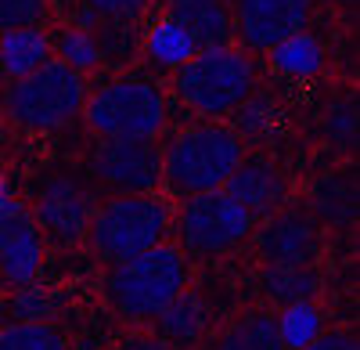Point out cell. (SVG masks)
Wrapping results in <instances>:
<instances>
[{
  "mask_svg": "<svg viewBox=\"0 0 360 350\" xmlns=\"http://www.w3.org/2000/svg\"><path fill=\"white\" fill-rule=\"evenodd\" d=\"M310 22V0H238V33L249 51H270L303 33Z\"/></svg>",
  "mask_w": 360,
  "mask_h": 350,
  "instance_id": "obj_9",
  "label": "cell"
},
{
  "mask_svg": "<svg viewBox=\"0 0 360 350\" xmlns=\"http://www.w3.org/2000/svg\"><path fill=\"white\" fill-rule=\"evenodd\" d=\"M252 227L256 220L242 202L231 199L224 188H213L191 195L184 217H180V239L195 256H217L242 246L252 235Z\"/></svg>",
  "mask_w": 360,
  "mask_h": 350,
  "instance_id": "obj_7",
  "label": "cell"
},
{
  "mask_svg": "<svg viewBox=\"0 0 360 350\" xmlns=\"http://www.w3.org/2000/svg\"><path fill=\"white\" fill-rule=\"evenodd\" d=\"M51 58V40L47 33L37 29H11V33H0V65L8 76H25L37 65H44Z\"/></svg>",
  "mask_w": 360,
  "mask_h": 350,
  "instance_id": "obj_17",
  "label": "cell"
},
{
  "mask_svg": "<svg viewBox=\"0 0 360 350\" xmlns=\"http://www.w3.org/2000/svg\"><path fill=\"white\" fill-rule=\"evenodd\" d=\"M310 213L332 227H349L360 217V185L356 173L335 170L310 185Z\"/></svg>",
  "mask_w": 360,
  "mask_h": 350,
  "instance_id": "obj_15",
  "label": "cell"
},
{
  "mask_svg": "<svg viewBox=\"0 0 360 350\" xmlns=\"http://www.w3.org/2000/svg\"><path fill=\"white\" fill-rule=\"evenodd\" d=\"M15 314L22 322H47L54 314V296L47 289H40L37 282H25L18 293H15Z\"/></svg>",
  "mask_w": 360,
  "mask_h": 350,
  "instance_id": "obj_27",
  "label": "cell"
},
{
  "mask_svg": "<svg viewBox=\"0 0 360 350\" xmlns=\"http://www.w3.org/2000/svg\"><path fill=\"white\" fill-rule=\"evenodd\" d=\"M90 173L119 195H144L162 181V152L152 141H101L90 156Z\"/></svg>",
  "mask_w": 360,
  "mask_h": 350,
  "instance_id": "obj_8",
  "label": "cell"
},
{
  "mask_svg": "<svg viewBox=\"0 0 360 350\" xmlns=\"http://www.w3.org/2000/svg\"><path fill=\"white\" fill-rule=\"evenodd\" d=\"M224 192L238 199L252 213V220H266L270 213H278L288 199V185L278 173V166L263 156H242V163L234 166V173L224 181Z\"/></svg>",
  "mask_w": 360,
  "mask_h": 350,
  "instance_id": "obj_12",
  "label": "cell"
},
{
  "mask_svg": "<svg viewBox=\"0 0 360 350\" xmlns=\"http://www.w3.org/2000/svg\"><path fill=\"white\" fill-rule=\"evenodd\" d=\"M123 350H173V346L162 336H134V339H127Z\"/></svg>",
  "mask_w": 360,
  "mask_h": 350,
  "instance_id": "obj_31",
  "label": "cell"
},
{
  "mask_svg": "<svg viewBox=\"0 0 360 350\" xmlns=\"http://www.w3.org/2000/svg\"><path fill=\"white\" fill-rule=\"evenodd\" d=\"M22 210V202L15 199V192H11V185L0 177V217H8V213H18Z\"/></svg>",
  "mask_w": 360,
  "mask_h": 350,
  "instance_id": "obj_32",
  "label": "cell"
},
{
  "mask_svg": "<svg viewBox=\"0 0 360 350\" xmlns=\"http://www.w3.org/2000/svg\"><path fill=\"white\" fill-rule=\"evenodd\" d=\"M242 137L231 127L220 123H202L180 130L169 149L162 152V177L180 195H198L224 188V181L242 163Z\"/></svg>",
  "mask_w": 360,
  "mask_h": 350,
  "instance_id": "obj_2",
  "label": "cell"
},
{
  "mask_svg": "<svg viewBox=\"0 0 360 350\" xmlns=\"http://www.w3.org/2000/svg\"><path fill=\"white\" fill-rule=\"evenodd\" d=\"M86 123L105 141H155L166 127V101L144 80H115L83 101Z\"/></svg>",
  "mask_w": 360,
  "mask_h": 350,
  "instance_id": "obj_6",
  "label": "cell"
},
{
  "mask_svg": "<svg viewBox=\"0 0 360 350\" xmlns=\"http://www.w3.org/2000/svg\"><path fill=\"white\" fill-rule=\"evenodd\" d=\"M324 137L335 144V149L349 152L356 149V137H360V120H356V94H346L339 101L328 105L324 112Z\"/></svg>",
  "mask_w": 360,
  "mask_h": 350,
  "instance_id": "obj_23",
  "label": "cell"
},
{
  "mask_svg": "<svg viewBox=\"0 0 360 350\" xmlns=\"http://www.w3.org/2000/svg\"><path fill=\"white\" fill-rule=\"evenodd\" d=\"M0 350H69L65 336L47 322H15L0 329Z\"/></svg>",
  "mask_w": 360,
  "mask_h": 350,
  "instance_id": "obj_20",
  "label": "cell"
},
{
  "mask_svg": "<svg viewBox=\"0 0 360 350\" xmlns=\"http://www.w3.org/2000/svg\"><path fill=\"white\" fill-rule=\"evenodd\" d=\"M159 318V332L166 343H176V346H184V343H195L202 339L205 325H209V307L198 293H188V289H180V293L155 314Z\"/></svg>",
  "mask_w": 360,
  "mask_h": 350,
  "instance_id": "obj_16",
  "label": "cell"
},
{
  "mask_svg": "<svg viewBox=\"0 0 360 350\" xmlns=\"http://www.w3.org/2000/svg\"><path fill=\"white\" fill-rule=\"evenodd\" d=\"M217 350H288L278 332V314L249 311L220 336Z\"/></svg>",
  "mask_w": 360,
  "mask_h": 350,
  "instance_id": "obj_19",
  "label": "cell"
},
{
  "mask_svg": "<svg viewBox=\"0 0 360 350\" xmlns=\"http://www.w3.org/2000/svg\"><path fill=\"white\" fill-rule=\"evenodd\" d=\"M47 0H0V33L11 29H37L47 18Z\"/></svg>",
  "mask_w": 360,
  "mask_h": 350,
  "instance_id": "obj_26",
  "label": "cell"
},
{
  "mask_svg": "<svg viewBox=\"0 0 360 350\" xmlns=\"http://www.w3.org/2000/svg\"><path fill=\"white\" fill-rule=\"evenodd\" d=\"M263 289L270 300L299 304V300H314L321 293V275L314 264H270L263 271Z\"/></svg>",
  "mask_w": 360,
  "mask_h": 350,
  "instance_id": "obj_18",
  "label": "cell"
},
{
  "mask_svg": "<svg viewBox=\"0 0 360 350\" xmlns=\"http://www.w3.org/2000/svg\"><path fill=\"white\" fill-rule=\"evenodd\" d=\"M256 246L270 264H314L321 235H317V220L310 210H288L281 206L278 213H270L263 227L256 231Z\"/></svg>",
  "mask_w": 360,
  "mask_h": 350,
  "instance_id": "obj_10",
  "label": "cell"
},
{
  "mask_svg": "<svg viewBox=\"0 0 360 350\" xmlns=\"http://www.w3.org/2000/svg\"><path fill=\"white\" fill-rule=\"evenodd\" d=\"M40 253H44V242H40L37 220L25 210L0 217V275L8 282H15V285L37 282Z\"/></svg>",
  "mask_w": 360,
  "mask_h": 350,
  "instance_id": "obj_13",
  "label": "cell"
},
{
  "mask_svg": "<svg viewBox=\"0 0 360 350\" xmlns=\"http://www.w3.org/2000/svg\"><path fill=\"white\" fill-rule=\"evenodd\" d=\"M37 220L58 242H76V239L86 235L90 220H94V199H90V192L83 185H76L72 177H54L40 192Z\"/></svg>",
  "mask_w": 360,
  "mask_h": 350,
  "instance_id": "obj_11",
  "label": "cell"
},
{
  "mask_svg": "<svg viewBox=\"0 0 360 350\" xmlns=\"http://www.w3.org/2000/svg\"><path fill=\"white\" fill-rule=\"evenodd\" d=\"M184 282L188 268L180 249L159 242L137 256L115 260L105 275V296L119 314L144 322V318H155L184 289Z\"/></svg>",
  "mask_w": 360,
  "mask_h": 350,
  "instance_id": "obj_1",
  "label": "cell"
},
{
  "mask_svg": "<svg viewBox=\"0 0 360 350\" xmlns=\"http://www.w3.org/2000/svg\"><path fill=\"white\" fill-rule=\"evenodd\" d=\"M278 332L285 346H307L317 332H321V314L310 300H299V304H285V311L278 314Z\"/></svg>",
  "mask_w": 360,
  "mask_h": 350,
  "instance_id": "obj_22",
  "label": "cell"
},
{
  "mask_svg": "<svg viewBox=\"0 0 360 350\" xmlns=\"http://www.w3.org/2000/svg\"><path fill=\"white\" fill-rule=\"evenodd\" d=\"M152 0H86L90 15H101L108 22H137Z\"/></svg>",
  "mask_w": 360,
  "mask_h": 350,
  "instance_id": "obj_28",
  "label": "cell"
},
{
  "mask_svg": "<svg viewBox=\"0 0 360 350\" xmlns=\"http://www.w3.org/2000/svg\"><path fill=\"white\" fill-rule=\"evenodd\" d=\"M299 350H360V343L349 332H317L307 346H299Z\"/></svg>",
  "mask_w": 360,
  "mask_h": 350,
  "instance_id": "obj_30",
  "label": "cell"
},
{
  "mask_svg": "<svg viewBox=\"0 0 360 350\" xmlns=\"http://www.w3.org/2000/svg\"><path fill=\"white\" fill-rule=\"evenodd\" d=\"M166 231H169L166 202L155 199L152 192H144V195H115L112 202H105L94 213V220H90L86 235H90V246L108 264H115V260H127L159 246L166 239Z\"/></svg>",
  "mask_w": 360,
  "mask_h": 350,
  "instance_id": "obj_5",
  "label": "cell"
},
{
  "mask_svg": "<svg viewBox=\"0 0 360 350\" xmlns=\"http://www.w3.org/2000/svg\"><path fill=\"white\" fill-rule=\"evenodd\" d=\"M58 51H62V62H65V65H72L76 73H79V69H94V65H98V58H101V51H98L94 37H90L83 25L65 29L62 40H58Z\"/></svg>",
  "mask_w": 360,
  "mask_h": 350,
  "instance_id": "obj_25",
  "label": "cell"
},
{
  "mask_svg": "<svg viewBox=\"0 0 360 350\" xmlns=\"http://www.w3.org/2000/svg\"><path fill=\"white\" fill-rule=\"evenodd\" d=\"M169 18L202 47H224L234 33V18L227 0H169Z\"/></svg>",
  "mask_w": 360,
  "mask_h": 350,
  "instance_id": "obj_14",
  "label": "cell"
},
{
  "mask_svg": "<svg viewBox=\"0 0 360 350\" xmlns=\"http://www.w3.org/2000/svg\"><path fill=\"white\" fill-rule=\"evenodd\" d=\"M86 83L62 58H47L44 65L15 80L8 91V115L25 130H58L83 112Z\"/></svg>",
  "mask_w": 360,
  "mask_h": 350,
  "instance_id": "obj_4",
  "label": "cell"
},
{
  "mask_svg": "<svg viewBox=\"0 0 360 350\" xmlns=\"http://www.w3.org/2000/svg\"><path fill=\"white\" fill-rule=\"evenodd\" d=\"M256 87L252 62L234 47H202L176 73V94L198 115L234 112Z\"/></svg>",
  "mask_w": 360,
  "mask_h": 350,
  "instance_id": "obj_3",
  "label": "cell"
},
{
  "mask_svg": "<svg viewBox=\"0 0 360 350\" xmlns=\"http://www.w3.org/2000/svg\"><path fill=\"white\" fill-rule=\"evenodd\" d=\"M234 112H242L238 123H242V130H249V134H259V130H266L270 123H274V105H270L266 98H252L249 94Z\"/></svg>",
  "mask_w": 360,
  "mask_h": 350,
  "instance_id": "obj_29",
  "label": "cell"
},
{
  "mask_svg": "<svg viewBox=\"0 0 360 350\" xmlns=\"http://www.w3.org/2000/svg\"><path fill=\"white\" fill-rule=\"evenodd\" d=\"M270 51H274V65L288 76H310V73L321 69V47L307 33H295V37L281 40L278 47H270Z\"/></svg>",
  "mask_w": 360,
  "mask_h": 350,
  "instance_id": "obj_21",
  "label": "cell"
},
{
  "mask_svg": "<svg viewBox=\"0 0 360 350\" xmlns=\"http://www.w3.org/2000/svg\"><path fill=\"white\" fill-rule=\"evenodd\" d=\"M152 58L155 62H162V65H184L188 58L198 51L195 44H191V37L184 33V29H180L173 18H166L155 33H152Z\"/></svg>",
  "mask_w": 360,
  "mask_h": 350,
  "instance_id": "obj_24",
  "label": "cell"
}]
</instances>
